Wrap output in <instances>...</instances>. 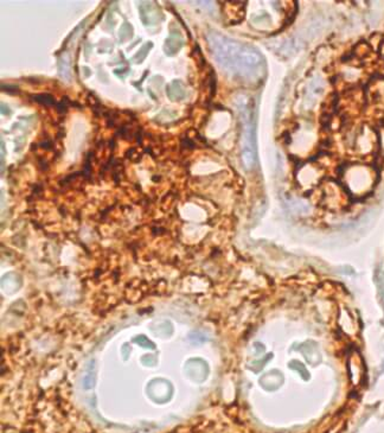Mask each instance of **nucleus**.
<instances>
[{
  "mask_svg": "<svg viewBox=\"0 0 384 433\" xmlns=\"http://www.w3.org/2000/svg\"><path fill=\"white\" fill-rule=\"evenodd\" d=\"M235 105L241 119V157L247 170H252L256 164V129L254 102L248 95L237 97Z\"/></svg>",
  "mask_w": 384,
  "mask_h": 433,
  "instance_id": "2",
  "label": "nucleus"
},
{
  "mask_svg": "<svg viewBox=\"0 0 384 433\" xmlns=\"http://www.w3.org/2000/svg\"><path fill=\"white\" fill-rule=\"evenodd\" d=\"M206 40L214 60L230 78L244 82H257L264 76L266 62L254 47L215 31L209 32Z\"/></svg>",
  "mask_w": 384,
  "mask_h": 433,
  "instance_id": "1",
  "label": "nucleus"
},
{
  "mask_svg": "<svg viewBox=\"0 0 384 433\" xmlns=\"http://www.w3.org/2000/svg\"><path fill=\"white\" fill-rule=\"evenodd\" d=\"M290 367L292 368V369H294V370L299 371V374H300L301 376L304 378V379H306V380H307V379L310 378L309 371H307V369L305 368V366H302V363L298 362V361H293V362H291Z\"/></svg>",
  "mask_w": 384,
  "mask_h": 433,
  "instance_id": "5",
  "label": "nucleus"
},
{
  "mask_svg": "<svg viewBox=\"0 0 384 433\" xmlns=\"http://www.w3.org/2000/svg\"><path fill=\"white\" fill-rule=\"evenodd\" d=\"M59 71L65 81L71 80V63L69 55H63L59 61Z\"/></svg>",
  "mask_w": 384,
  "mask_h": 433,
  "instance_id": "4",
  "label": "nucleus"
},
{
  "mask_svg": "<svg viewBox=\"0 0 384 433\" xmlns=\"http://www.w3.org/2000/svg\"><path fill=\"white\" fill-rule=\"evenodd\" d=\"M301 352L311 365H318L320 362L321 356L319 354V349L314 343H305L304 346H301Z\"/></svg>",
  "mask_w": 384,
  "mask_h": 433,
  "instance_id": "3",
  "label": "nucleus"
}]
</instances>
